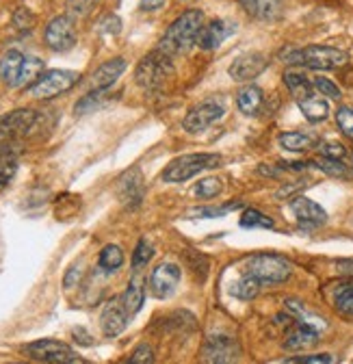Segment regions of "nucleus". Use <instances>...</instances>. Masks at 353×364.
Here are the masks:
<instances>
[{
  "instance_id": "7ed1b4c3",
  "label": "nucleus",
  "mask_w": 353,
  "mask_h": 364,
  "mask_svg": "<svg viewBox=\"0 0 353 364\" xmlns=\"http://www.w3.org/2000/svg\"><path fill=\"white\" fill-rule=\"evenodd\" d=\"M219 163H222V156L219 154H185V156L173 159L167 165V169L163 171V180L178 185V182H187L189 178L197 176L204 169L219 167Z\"/></svg>"
},
{
  "instance_id": "f8f14e48",
  "label": "nucleus",
  "mask_w": 353,
  "mask_h": 364,
  "mask_svg": "<svg viewBox=\"0 0 353 364\" xmlns=\"http://www.w3.org/2000/svg\"><path fill=\"white\" fill-rule=\"evenodd\" d=\"M224 113H226V111H224V107L219 105V102H202V105L193 107V109L187 113L183 126H185L187 132L195 134V132L206 130V128L212 126L214 122H219V119L224 117Z\"/></svg>"
},
{
  "instance_id": "2eb2a0df",
  "label": "nucleus",
  "mask_w": 353,
  "mask_h": 364,
  "mask_svg": "<svg viewBox=\"0 0 353 364\" xmlns=\"http://www.w3.org/2000/svg\"><path fill=\"white\" fill-rule=\"evenodd\" d=\"M290 210L297 217V221L305 228H315V225H321L327 221V213L317 202L301 198V196L290 202Z\"/></svg>"
},
{
  "instance_id": "c756f323",
  "label": "nucleus",
  "mask_w": 353,
  "mask_h": 364,
  "mask_svg": "<svg viewBox=\"0 0 353 364\" xmlns=\"http://www.w3.org/2000/svg\"><path fill=\"white\" fill-rule=\"evenodd\" d=\"M104 100H107V89H94L92 94H87V96L74 107V111H76V115L92 113V111L100 109V107L104 105Z\"/></svg>"
},
{
  "instance_id": "f257e3e1",
  "label": "nucleus",
  "mask_w": 353,
  "mask_h": 364,
  "mask_svg": "<svg viewBox=\"0 0 353 364\" xmlns=\"http://www.w3.org/2000/svg\"><path fill=\"white\" fill-rule=\"evenodd\" d=\"M202 22H204V14L200 9L185 11L167 28V33L163 35V39L158 43V50L169 55V57L187 53L202 31Z\"/></svg>"
},
{
  "instance_id": "bb28decb",
  "label": "nucleus",
  "mask_w": 353,
  "mask_h": 364,
  "mask_svg": "<svg viewBox=\"0 0 353 364\" xmlns=\"http://www.w3.org/2000/svg\"><path fill=\"white\" fill-rule=\"evenodd\" d=\"M308 165H313L317 169H321L323 173L332 176V178H351V169L347 165L340 163V159H330V156H319L315 161H310Z\"/></svg>"
},
{
  "instance_id": "b1692460",
  "label": "nucleus",
  "mask_w": 353,
  "mask_h": 364,
  "mask_svg": "<svg viewBox=\"0 0 353 364\" xmlns=\"http://www.w3.org/2000/svg\"><path fill=\"white\" fill-rule=\"evenodd\" d=\"M280 146L288 152H305L317 146V136L308 132H282Z\"/></svg>"
},
{
  "instance_id": "de8ad7c7",
  "label": "nucleus",
  "mask_w": 353,
  "mask_h": 364,
  "mask_svg": "<svg viewBox=\"0 0 353 364\" xmlns=\"http://www.w3.org/2000/svg\"><path fill=\"white\" fill-rule=\"evenodd\" d=\"M351 165H353V154H351Z\"/></svg>"
},
{
  "instance_id": "ea45409f",
  "label": "nucleus",
  "mask_w": 353,
  "mask_h": 364,
  "mask_svg": "<svg viewBox=\"0 0 353 364\" xmlns=\"http://www.w3.org/2000/svg\"><path fill=\"white\" fill-rule=\"evenodd\" d=\"M128 362H132V364H150V362H154V351H152V347H150V345L137 347L135 351H132V355H130Z\"/></svg>"
},
{
  "instance_id": "49530a36",
  "label": "nucleus",
  "mask_w": 353,
  "mask_h": 364,
  "mask_svg": "<svg viewBox=\"0 0 353 364\" xmlns=\"http://www.w3.org/2000/svg\"><path fill=\"white\" fill-rule=\"evenodd\" d=\"M165 3H167V0H141V9H143V11H156V9H161Z\"/></svg>"
},
{
  "instance_id": "aec40b11",
  "label": "nucleus",
  "mask_w": 353,
  "mask_h": 364,
  "mask_svg": "<svg viewBox=\"0 0 353 364\" xmlns=\"http://www.w3.org/2000/svg\"><path fill=\"white\" fill-rule=\"evenodd\" d=\"M124 70H126V61H124L121 57L102 63V65L94 72V76H92V87H94V89H109V87L115 85V80L124 74Z\"/></svg>"
},
{
  "instance_id": "412c9836",
  "label": "nucleus",
  "mask_w": 353,
  "mask_h": 364,
  "mask_svg": "<svg viewBox=\"0 0 353 364\" xmlns=\"http://www.w3.org/2000/svg\"><path fill=\"white\" fill-rule=\"evenodd\" d=\"M24 61H26V57L18 50H9L3 59H0V78H3L5 85H9V87L20 85Z\"/></svg>"
},
{
  "instance_id": "a18cd8bd",
  "label": "nucleus",
  "mask_w": 353,
  "mask_h": 364,
  "mask_svg": "<svg viewBox=\"0 0 353 364\" xmlns=\"http://www.w3.org/2000/svg\"><path fill=\"white\" fill-rule=\"evenodd\" d=\"M336 269L342 276H353V258H347V260H338L336 262Z\"/></svg>"
},
{
  "instance_id": "a211bd4d",
  "label": "nucleus",
  "mask_w": 353,
  "mask_h": 364,
  "mask_svg": "<svg viewBox=\"0 0 353 364\" xmlns=\"http://www.w3.org/2000/svg\"><path fill=\"white\" fill-rule=\"evenodd\" d=\"M264 68H267V61H264V57L258 55V53H249V55L239 57V59L230 65L228 72H230V76H232L234 80L243 82V80L256 78Z\"/></svg>"
},
{
  "instance_id": "dca6fc26",
  "label": "nucleus",
  "mask_w": 353,
  "mask_h": 364,
  "mask_svg": "<svg viewBox=\"0 0 353 364\" xmlns=\"http://www.w3.org/2000/svg\"><path fill=\"white\" fill-rule=\"evenodd\" d=\"M234 33V26L226 20H214L208 26H204L197 35V43L202 50H214L219 48L230 35Z\"/></svg>"
},
{
  "instance_id": "c85d7f7f",
  "label": "nucleus",
  "mask_w": 353,
  "mask_h": 364,
  "mask_svg": "<svg viewBox=\"0 0 353 364\" xmlns=\"http://www.w3.org/2000/svg\"><path fill=\"white\" fill-rule=\"evenodd\" d=\"M260 287H262V282L258 278H254V276H249V273H245V276L234 284L232 295L239 297V299H243V301H249V299H254L260 293Z\"/></svg>"
},
{
  "instance_id": "a19ab883",
  "label": "nucleus",
  "mask_w": 353,
  "mask_h": 364,
  "mask_svg": "<svg viewBox=\"0 0 353 364\" xmlns=\"http://www.w3.org/2000/svg\"><path fill=\"white\" fill-rule=\"evenodd\" d=\"M13 24L20 28V31H31L33 28V24H35V18L28 14V9H18L16 11V16H13Z\"/></svg>"
},
{
  "instance_id": "2f4dec72",
  "label": "nucleus",
  "mask_w": 353,
  "mask_h": 364,
  "mask_svg": "<svg viewBox=\"0 0 353 364\" xmlns=\"http://www.w3.org/2000/svg\"><path fill=\"white\" fill-rule=\"evenodd\" d=\"M18 171V161L11 154H0V191L9 187V182L13 180Z\"/></svg>"
},
{
  "instance_id": "37998d69",
  "label": "nucleus",
  "mask_w": 353,
  "mask_h": 364,
  "mask_svg": "<svg viewBox=\"0 0 353 364\" xmlns=\"http://www.w3.org/2000/svg\"><path fill=\"white\" fill-rule=\"evenodd\" d=\"M321 154L330 156V159H342L347 154V150L340 144H321Z\"/></svg>"
},
{
  "instance_id": "f704fd0d",
  "label": "nucleus",
  "mask_w": 353,
  "mask_h": 364,
  "mask_svg": "<svg viewBox=\"0 0 353 364\" xmlns=\"http://www.w3.org/2000/svg\"><path fill=\"white\" fill-rule=\"evenodd\" d=\"M43 72V61L35 59V57H26L24 68H22V76H20V85L18 87H26L33 85V80H37Z\"/></svg>"
},
{
  "instance_id": "473e14b6",
  "label": "nucleus",
  "mask_w": 353,
  "mask_h": 364,
  "mask_svg": "<svg viewBox=\"0 0 353 364\" xmlns=\"http://www.w3.org/2000/svg\"><path fill=\"white\" fill-rule=\"evenodd\" d=\"M241 225L243 228H273V219L267 217L264 213L256 210V208H247L243 215H241Z\"/></svg>"
},
{
  "instance_id": "a878e982",
  "label": "nucleus",
  "mask_w": 353,
  "mask_h": 364,
  "mask_svg": "<svg viewBox=\"0 0 353 364\" xmlns=\"http://www.w3.org/2000/svg\"><path fill=\"white\" fill-rule=\"evenodd\" d=\"M284 82L290 89V94L295 96V100H301L305 96L315 94V85L308 80L303 74H299V72H286L284 74Z\"/></svg>"
},
{
  "instance_id": "6e6552de",
  "label": "nucleus",
  "mask_w": 353,
  "mask_h": 364,
  "mask_svg": "<svg viewBox=\"0 0 353 364\" xmlns=\"http://www.w3.org/2000/svg\"><path fill=\"white\" fill-rule=\"evenodd\" d=\"M24 351L28 353V358L37 360V362H53V364H76L82 362L80 355H76V351L72 347H67L65 343L46 338V341H37L24 347Z\"/></svg>"
},
{
  "instance_id": "20e7f679",
  "label": "nucleus",
  "mask_w": 353,
  "mask_h": 364,
  "mask_svg": "<svg viewBox=\"0 0 353 364\" xmlns=\"http://www.w3.org/2000/svg\"><path fill=\"white\" fill-rule=\"evenodd\" d=\"M80 74L72 72V70H50L43 72L33 85L26 87V96L37 98V100H46V98H55L59 94H65L70 91L76 82H78Z\"/></svg>"
},
{
  "instance_id": "4be33fe9",
  "label": "nucleus",
  "mask_w": 353,
  "mask_h": 364,
  "mask_svg": "<svg viewBox=\"0 0 353 364\" xmlns=\"http://www.w3.org/2000/svg\"><path fill=\"white\" fill-rule=\"evenodd\" d=\"M297 105L308 122H323L330 113V105L323 98H319L317 94H310V96L297 100Z\"/></svg>"
},
{
  "instance_id": "5701e85b",
  "label": "nucleus",
  "mask_w": 353,
  "mask_h": 364,
  "mask_svg": "<svg viewBox=\"0 0 353 364\" xmlns=\"http://www.w3.org/2000/svg\"><path fill=\"white\" fill-rule=\"evenodd\" d=\"M121 299H124V306H126V310H128L130 316L137 314L141 310V306L146 301V289H143V280L139 276H135V278L128 282V289H126V293H124Z\"/></svg>"
},
{
  "instance_id": "7c9ffc66",
  "label": "nucleus",
  "mask_w": 353,
  "mask_h": 364,
  "mask_svg": "<svg viewBox=\"0 0 353 364\" xmlns=\"http://www.w3.org/2000/svg\"><path fill=\"white\" fill-rule=\"evenodd\" d=\"M100 267L104 269V271H117L121 264H124V252H121V247H117V245H107L102 252H100Z\"/></svg>"
},
{
  "instance_id": "c03bdc74",
  "label": "nucleus",
  "mask_w": 353,
  "mask_h": 364,
  "mask_svg": "<svg viewBox=\"0 0 353 364\" xmlns=\"http://www.w3.org/2000/svg\"><path fill=\"white\" fill-rule=\"evenodd\" d=\"M102 31L104 33H113V35H117L119 31H121V22H119V18L117 16H107L104 20H102Z\"/></svg>"
},
{
  "instance_id": "cd10ccee",
  "label": "nucleus",
  "mask_w": 353,
  "mask_h": 364,
  "mask_svg": "<svg viewBox=\"0 0 353 364\" xmlns=\"http://www.w3.org/2000/svg\"><path fill=\"white\" fill-rule=\"evenodd\" d=\"M334 308L340 316L353 318V284H344L334 293Z\"/></svg>"
},
{
  "instance_id": "e433bc0d",
  "label": "nucleus",
  "mask_w": 353,
  "mask_h": 364,
  "mask_svg": "<svg viewBox=\"0 0 353 364\" xmlns=\"http://www.w3.org/2000/svg\"><path fill=\"white\" fill-rule=\"evenodd\" d=\"M336 124H338V128L342 130L344 136L353 139V109L351 107H340L336 111Z\"/></svg>"
},
{
  "instance_id": "39448f33",
  "label": "nucleus",
  "mask_w": 353,
  "mask_h": 364,
  "mask_svg": "<svg viewBox=\"0 0 353 364\" xmlns=\"http://www.w3.org/2000/svg\"><path fill=\"white\" fill-rule=\"evenodd\" d=\"M247 273L258 278L262 284H280L290 278L293 267L286 258H282L278 254H258V256L249 258Z\"/></svg>"
},
{
  "instance_id": "423d86ee",
  "label": "nucleus",
  "mask_w": 353,
  "mask_h": 364,
  "mask_svg": "<svg viewBox=\"0 0 353 364\" xmlns=\"http://www.w3.org/2000/svg\"><path fill=\"white\" fill-rule=\"evenodd\" d=\"M173 74V65L169 61V55L156 50V53H150L146 55L139 65H137V72H135V78L137 82L148 89V91H154L158 89L169 76Z\"/></svg>"
},
{
  "instance_id": "4c0bfd02",
  "label": "nucleus",
  "mask_w": 353,
  "mask_h": 364,
  "mask_svg": "<svg viewBox=\"0 0 353 364\" xmlns=\"http://www.w3.org/2000/svg\"><path fill=\"white\" fill-rule=\"evenodd\" d=\"M241 204H230V206H222V208H217V206H204V208H193L189 210V217H204V219H212V217H224L226 213H230L232 208H239Z\"/></svg>"
},
{
  "instance_id": "c9c22d12",
  "label": "nucleus",
  "mask_w": 353,
  "mask_h": 364,
  "mask_svg": "<svg viewBox=\"0 0 353 364\" xmlns=\"http://www.w3.org/2000/svg\"><path fill=\"white\" fill-rule=\"evenodd\" d=\"M152 256H154V247L150 245V241L141 239V241L137 243L135 254H132V267H135V269L146 267V264L150 262V258H152Z\"/></svg>"
},
{
  "instance_id": "f03ea898",
  "label": "nucleus",
  "mask_w": 353,
  "mask_h": 364,
  "mask_svg": "<svg viewBox=\"0 0 353 364\" xmlns=\"http://www.w3.org/2000/svg\"><path fill=\"white\" fill-rule=\"evenodd\" d=\"M284 63L303 65L310 70H336L349 63V55L344 50L332 48V46H308V48H290L282 55Z\"/></svg>"
},
{
  "instance_id": "6ab92c4d",
  "label": "nucleus",
  "mask_w": 353,
  "mask_h": 364,
  "mask_svg": "<svg viewBox=\"0 0 353 364\" xmlns=\"http://www.w3.org/2000/svg\"><path fill=\"white\" fill-rule=\"evenodd\" d=\"M239 3L256 20L273 22L282 16V0H239Z\"/></svg>"
},
{
  "instance_id": "ddd939ff",
  "label": "nucleus",
  "mask_w": 353,
  "mask_h": 364,
  "mask_svg": "<svg viewBox=\"0 0 353 364\" xmlns=\"http://www.w3.org/2000/svg\"><path fill=\"white\" fill-rule=\"evenodd\" d=\"M128 310L124 306V299H111L104 310H102V316H100V323H102V332L107 336H119L126 326H128Z\"/></svg>"
},
{
  "instance_id": "4468645a",
  "label": "nucleus",
  "mask_w": 353,
  "mask_h": 364,
  "mask_svg": "<svg viewBox=\"0 0 353 364\" xmlns=\"http://www.w3.org/2000/svg\"><path fill=\"white\" fill-rule=\"evenodd\" d=\"M239 358V345L228 336H210L202 349L206 362H234Z\"/></svg>"
},
{
  "instance_id": "79ce46f5",
  "label": "nucleus",
  "mask_w": 353,
  "mask_h": 364,
  "mask_svg": "<svg viewBox=\"0 0 353 364\" xmlns=\"http://www.w3.org/2000/svg\"><path fill=\"white\" fill-rule=\"evenodd\" d=\"M288 362H297V364H330V362H334V358L330 353H317V355L290 358Z\"/></svg>"
},
{
  "instance_id": "1a4fd4ad",
  "label": "nucleus",
  "mask_w": 353,
  "mask_h": 364,
  "mask_svg": "<svg viewBox=\"0 0 353 364\" xmlns=\"http://www.w3.org/2000/svg\"><path fill=\"white\" fill-rule=\"evenodd\" d=\"M43 39H46L48 48L55 50V53L72 50L74 46H76L74 22L67 16H59V18L50 20V24L46 26V33H43Z\"/></svg>"
},
{
  "instance_id": "58836bf2",
  "label": "nucleus",
  "mask_w": 353,
  "mask_h": 364,
  "mask_svg": "<svg viewBox=\"0 0 353 364\" xmlns=\"http://www.w3.org/2000/svg\"><path fill=\"white\" fill-rule=\"evenodd\" d=\"M313 85H315V89L319 91V94H323V96H327V98H332V100H338V98H340V89H338L330 78L317 76V78L313 80Z\"/></svg>"
},
{
  "instance_id": "f3484780",
  "label": "nucleus",
  "mask_w": 353,
  "mask_h": 364,
  "mask_svg": "<svg viewBox=\"0 0 353 364\" xmlns=\"http://www.w3.org/2000/svg\"><path fill=\"white\" fill-rule=\"evenodd\" d=\"M319 343V330L313 328L310 323H295L290 328V332L286 334V343L284 347L290 349V351H305V349H310Z\"/></svg>"
},
{
  "instance_id": "393cba45",
  "label": "nucleus",
  "mask_w": 353,
  "mask_h": 364,
  "mask_svg": "<svg viewBox=\"0 0 353 364\" xmlns=\"http://www.w3.org/2000/svg\"><path fill=\"white\" fill-rule=\"evenodd\" d=\"M262 100H264L262 89L256 87V85H249V87L241 89L239 96H237V105H239L241 113H245V115H256L260 111V107H262Z\"/></svg>"
},
{
  "instance_id": "0eeeda50",
  "label": "nucleus",
  "mask_w": 353,
  "mask_h": 364,
  "mask_svg": "<svg viewBox=\"0 0 353 364\" xmlns=\"http://www.w3.org/2000/svg\"><path fill=\"white\" fill-rule=\"evenodd\" d=\"M35 124H37V113L31 109H20L0 117V150L13 148L35 128Z\"/></svg>"
},
{
  "instance_id": "9d476101",
  "label": "nucleus",
  "mask_w": 353,
  "mask_h": 364,
  "mask_svg": "<svg viewBox=\"0 0 353 364\" xmlns=\"http://www.w3.org/2000/svg\"><path fill=\"white\" fill-rule=\"evenodd\" d=\"M183 278V271L178 264L173 262H163L158 264L152 276H150V291L154 297L158 299H167L175 293V289H178V282Z\"/></svg>"
},
{
  "instance_id": "9b49d317",
  "label": "nucleus",
  "mask_w": 353,
  "mask_h": 364,
  "mask_svg": "<svg viewBox=\"0 0 353 364\" xmlns=\"http://www.w3.org/2000/svg\"><path fill=\"white\" fill-rule=\"evenodd\" d=\"M117 196L121 200V204H126L128 208H137L146 196V185H143V176L139 167L128 169L119 182H117Z\"/></svg>"
},
{
  "instance_id": "72a5a7b5",
  "label": "nucleus",
  "mask_w": 353,
  "mask_h": 364,
  "mask_svg": "<svg viewBox=\"0 0 353 364\" xmlns=\"http://www.w3.org/2000/svg\"><path fill=\"white\" fill-rule=\"evenodd\" d=\"M222 191H224V185H222V180H219V178H204L195 185V196L204 198V200H212Z\"/></svg>"
}]
</instances>
